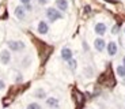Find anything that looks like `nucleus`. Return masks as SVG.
Returning a JSON list of instances; mask_svg holds the SVG:
<instances>
[{
  "label": "nucleus",
  "instance_id": "23",
  "mask_svg": "<svg viewBox=\"0 0 125 109\" xmlns=\"http://www.w3.org/2000/svg\"><path fill=\"white\" fill-rule=\"evenodd\" d=\"M83 49H84V52H88V49H90V48H88V44L86 42V41H83Z\"/></svg>",
  "mask_w": 125,
  "mask_h": 109
},
{
  "label": "nucleus",
  "instance_id": "8",
  "mask_svg": "<svg viewBox=\"0 0 125 109\" xmlns=\"http://www.w3.org/2000/svg\"><path fill=\"white\" fill-rule=\"evenodd\" d=\"M60 56H61L62 61H69V60L73 57V50L71 49L69 47H62L61 48V52H60Z\"/></svg>",
  "mask_w": 125,
  "mask_h": 109
},
{
  "label": "nucleus",
  "instance_id": "9",
  "mask_svg": "<svg viewBox=\"0 0 125 109\" xmlns=\"http://www.w3.org/2000/svg\"><path fill=\"white\" fill-rule=\"evenodd\" d=\"M106 52L110 57H114L118 53V45H117L116 41H109L106 44Z\"/></svg>",
  "mask_w": 125,
  "mask_h": 109
},
{
  "label": "nucleus",
  "instance_id": "22",
  "mask_svg": "<svg viewBox=\"0 0 125 109\" xmlns=\"http://www.w3.org/2000/svg\"><path fill=\"white\" fill-rule=\"evenodd\" d=\"M87 72H88V76H91V75H93V68H90V67H86L84 74H87Z\"/></svg>",
  "mask_w": 125,
  "mask_h": 109
},
{
  "label": "nucleus",
  "instance_id": "10",
  "mask_svg": "<svg viewBox=\"0 0 125 109\" xmlns=\"http://www.w3.org/2000/svg\"><path fill=\"white\" fill-rule=\"evenodd\" d=\"M45 105L49 109H60V100L57 97H46L45 98Z\"/></svg>",
  "mask_w": 125,
  "mask_h": 109
},
{
  "label": "nucleus",
  "instance_id": "7",
  "mask_svg": "<svg viewBox=\"0 0 125 109\" xmlns=\"http://www.w3.org/2000/svg\"><path fill=\"white\" fill-rule=\"evenodd\" d=\"M106 41L103 40V37H97L94 40V49L97 50V52L102 53L103 50H106Z\"/></svg>",
  "mask_w": 125,
  "mask_h": 109
},
{
  "label": "nucleus",
  "instance_id": "5",
  "mask_svg": "<svg viewBox=\"0 0 125 109\" xmlns=\"http://www.w3.org/2000/svg\"><path fill=\"white\" fill-rule=\"evenodd\" d=\"M37 31H38V34L41 36H46L49 34V31H50V26H49V22L48 21H40L37 23Z\"/></svg>",
  "mask_w": 125,
  "mask_h": 109
},
{
  "label": "nucleus",
  "instance_id": "21",
  "mask_svg": "<svg viewBox=\"0 0 125 109\" xmlns=\"http://www.w3.org/2000/svg\"><path fill=\"white\" fill-rule=\"evenodd\" d=\"M4 89H6V82H4L3 79H0V91L4 90Z\"/></svg>",
  "mask_w": 125,
  "mask_h": 109
},
{
  "label": "nucleus",
  "instance_id": "13",
  "mask_svg": "<svg viewBox=\"0 0 125 109\" xmlns=\"http://www.w3.org/2000/svg\"><path fill=\"white\" fill-rule=\"evenodd\" d=\"M67 65H68V70H71L72 72H75L76 68H78V61H76V60L72 57L69 61H67Z\"/></svg>",
  "mask_w": 125,
  "mask_h": 109
},
{
  "label": "nucleus",
  "instance_id": "18",
  "mask_svg": "<svg viewBox=\"0 0 125 109\" xmlns=\"http://www.w3.org/2000/svg\"><path fill=\"white\" fill-rule=\"evenodd\" d=\"M118 30H120V26L118 25H114L112 27V34H117V33H118Z\"/></svg>",
  "mask_w": 125,
  "mask_h": 109
},
{
  "label": "nucleus",
  "instance_id": "4",
  "mask_svg": "<svg viewBox=\"0 0 125 109\" xmlns=\"http://www.w3.org/2000/svg\"><path fill=\"white\" fill-rule=\"evenodd\" d=\"M11 59H12V56H11V50L8 48H4L0 50V63L3 65H8L11 63Z\"/></svg>",
  "mask_w": 125,
  "mask_h": 109
},
{
  "label": "nucleus",
  "instance_id": "25",
  "mask_svg": "<svg viewBox=\"0 0 125 109\" xmlns=\"http://www.w3.org/2000/svg\"><path fill=\"white\" fill-rule=\"evenodd\" d=\"M84 11H86L87 14H90V12H91V7H90V6H86V7H84Z\"/></svg>",
  "mask_w": 125,
  "mask_h": 109
},
{
  "label": "nucleus",
  "instance_id": "15",
  "mask_svg": "<svg viewBox=\"0 0 125 109\" xmlns=\"http://www.w3.org/2000/svg\"><path fill=\"white\" fill-rule=\"evenodd\" d=\"M26 109H42V105H41L40 102H37V101H33V102L27 104Z\"/></svg>",
  "mask_w": 125,
  "mask_h": 109
},
{
  "label": "nucleus",
  "instance_id": "24",
  "mask_svg": "<svg viewBox=\"0 0 125 109\" xmlns=\"http://www.w3.org/2000/svg\"><path fill=\"white\" fill-rule=\"evenodd\" d=\"M19 1H21V4H23V6H25V4L31 3V0H19Z\"/></svg>",
  "mask_w": 125,
  "mask_h": 109
},
{
  "label": "nucleus",
  "instance_id": "14",
  "mask_svg": "<svg viewBox=\"0 0 125 109\" xmlns=\"http://www.w3.org/2000/svg\"><path fill=\"white\" fill-rule=\"evenodd\" d=\"M116 72H117V75H118L120 78L124 79V78H125V65L118 64V65L116 67Z\"/></svg>",
  "mask_w": 125,
  "mask_h": 109
},
{
  "label": "nucleus",
  "instance_id": "6",
  "mask_svg": "<svg viewBox=\"0 0 125 109\" xmlns=\"http://www.w3.org/2000/svg\"><path fill=\"white\" fill-rule=\"evenodd\" d=\"M106 31H107V25L105 22H97L94 25V33L98 37H103V36L106 34Z\"/></svg>",
  "mask_w": 125,
  "mask_h": 109
},
{
  "label": "nucleus",
  "instance_id": "17",
  "mask_svg": "<svg viewBox=\"0 0 125 109\" xmlns=\"http://www.w3.org/2000/svg\"><path fill=\"white\" fill-rule=\"evenodd\" d=\"M23 82V75L22 74H16L15 76V83H22Z\"/></svg>",
  "mask_w": 125,
  "mask_h": 109
},
{
  "label": "nucleus",
  "instance_id": "27",
  "mask_svg": "<svg viewBox=\"0 0 125 109\" xmlns=\"http://www.w3.org/2000/svg\"><path fill=\"white\" fill-rule=\"evenodd\" d=\"M122 85H125V78H124V79H122Z\"/></svg>",
  "mask_w": 125,
  "mask_h": 109
},
{
  "label": "nucleus",
  "instance_id": "19",
  "mask_svg": "<svg viewBox=\"0 0 125 109\" xmlns=\"http://www.w3.org/2000/svg\"><path fill=\"white\" fill-rule=\"evenodd\" d=\"M37 3H38V6L44 7V6H46V4H48V0H37Z\"/></svg>",
  "mask_w": 125,
  "mask_h": 109
},
{
  "label": "nucleus",
  "instance_id": "20",
  "mask_svg": "<svg viewBox=\"0 0 125 109\" xmlns=\"http://www.w3.org/2000/svg\"><path fill=\"white\" fill-rule=\"evenodd\" d=\"M25 8H26V11H27V12H30V11H33V6H31V3H29V4H25Z\"/></svg>",
  "mask_w": 125,
  "mask_h": 109
},
{
  "label": "nucleus",
  "instance_id": "11",
  "mask_svg": "<svg viewBox=\"0 0 125 109\" xmlns=\"http://www.w3.org/2000/svg\"><path fill=\"white\" fill-rule=\"evenodd\" d=\"M54 4H56V8L60 10L61 12H67L68 8H69V1L68 0H56Z\"/></svg>",
  "mask_w": 125,
  "mask_h": 109
},
{
  "label": "nucleus",
  "instance_id": "28",
  "mask_svg": "<svg viewBox=\"0 0 125 109\" xmlns=\"http://www.w3.org/2000/svg\"><path fill=\"white\" fill-rule=\"evenodd\" d=\"M122 30H124V36H125V26H124V29H122Z\"/></svg>",
  "mask_w": 125,
  "mask_h": 109
},
{
  "label": "nucleus",
  "instance_id": "26",
  "mask_svg": "<svg viewBox=\"0 0 125 109\" xmlns=\"http://www.w3.org/2000/svg\"><path fill=\"white\" fill-rule=\"evenodd\" d=\"M122 65H125V55L122 56Z\"/></svg>",
  "mask_w": 125,
  "mask_h": 109
},
{
  "label": "nucleus",
  "instance_id": "16",
  "mask_svg": "<svg viewBox=\"0 0 125 109\" xmlns=\"http://www.w3.org/2000/svg\"><path fill=\"white\" fill-rule=\"evenodd\" d=\"M30 63H31V57L30 56H26L25 59H23V61H22V65H23V67H29Z\"/></svg>",
  "mask_w": 125,
  "mask_h": 109
},
{
  "label": "nucleus",
  "instance_id": "2",
  "mask_svg": "<svg viewBox=\"0 0 125 109\" xmlns=\"http://www.w3.org/2000/svg\"><path fill=\"white\" fill-rule=\"evenodd\" d=\"M7 48L11 52L21 53L26 49V42L22 40H10V41H7Z\"/></svg>",
  "mask_w": 125,
  "mask_h": 109
},
{
  "label": "nucleus",
  "instance_id": "1",
  "mask_svg": "<svg viewBox=\"0 0 125 109\" xmlns=\"http://www.w3.org/2000/svg\"><path fill=\"white\" fill-rule=\"evenodd\" d=\"M45 16H46V21L50 23H54L56 21H61L64 18V12H61L60 10H57L56 7H48L45 10Z\"/></svg>",
  "mask_w": 125,
  "mask_h": 109
},
{
  "label": "nucleus",
  "instance_id": "12",
  "mask_svg": "<svg viewBox=\"0 0 125 109\" xmlns=\"http://www.w3.org/2000/svg\"><path fill=\"white\" fill-rule=\"evenodd\" d=\"M34 97L38 98V100H45V98H46V93H45L44 89H37V90L34 91Z\"/></svg>",
  "mask_w": 125,
  "mask_h": 109
},
{
  "label": "nucleus",
  "instance_id": "3",
  "mask_svg": "<svg viewBox=\"0 0 125 109\" xmlns=\"http://www.w3.org/2000/svg\"><path fill=\"white\" fill-rule=\"evenodd\" d=\"M14 15H15V18L18 19V21H21V22L26 21V18H27V11H26L25 6H23V4L16 6L15 10H14Z\"/></svg>",
  "mask_w": 125,
  "mask_h": 109
}]
</instances>
